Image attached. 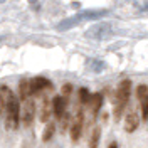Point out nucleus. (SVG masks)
Masks as SVG:
<instances>
[{"instance_id": "nucleus-23", "label": "nucleus", "mask_w": 148, "mask_h": 148, "mask_svg": "<svg viewBox=\"0 0 148 148\" xmlns=\"http://www.w3.org/2000/svg\"><path fill=\"white\" fill-rule=\"evenodd\" d=\"M143 9L148 10V0H145V3H143Z\"/></svg>"}, {"instance_id": "nucleus-21", "label": "nucleus", "mask_w": 148, "mask_h": 148, "mask_svg": "<svg viewBox=\"0 0 148 148\" xmlns=\"http://www.w3.org/2000/svg\"><path fill=\"white\" fill-rule=\"evenodd\" d=\"M71 89H73V86H71V84H64L61 91H62V94H66V96H67V94H71Z\"/></svg>"}, {"instance_id": "nucleus-7", "label": "nucleus", "mask_w": 148, "mask_h": 148, "mask_svg": "<svg viewBox=\"0 0 148 148\" xmlns=\"http://www.w3.org/2000/svg\"><path fill=\"white\" fill-rule=\"evenodd\" d=\"M140 126V116L136 111H130L128 114H126V118H125V131H128V133H133L135 130Z\"/></svg>"}, {"instance_id": "nucleus-12", "label": "nucleus", "mask_w": 148, "mask_h": 148, "mask_svg": "<svg viewBox=\"0 0 148 148\" xmlns=\"http://www.w3.org/2000/svg\"><path fill=\"white\" fill-rule=\"evenodd\" d=\"M32 92V88H30V81L29 79H22L18 83V94H20V99L25 101L29 99V94Z\"/></svg>"}, {"instance_id": "nucleus-24", "label": "nucleus", "mask_w": 148, "mask_h": 148, "mask_svg": "<svg viewBox=\"0 0 148 148\" xmlns=\"http://www.w3.org/2000/svg\"><path fill=\"white\" fill-rule=\"evenodd\" d=\"M36 2H37V0H30V3H36Z\"/></svg>"}, {"instance_id": "nucleus-20", "label": "nucleus", "mask_w": 148, "mask_h": 148, "mask_svg": "<svg viewBox=\"0 0 148 148\" xmlns=\"http://www.w3.org/2000/svg\"><path fill=\"white\" fill-rule=\"evenodd\" d=\"M141 114L145 120H148V94L141 99Z\"/></svg>"}, {"instance_id": "nucleus-10", "label": "nucleus", "mask_w": 148, "mask_h": 148, "mask_svg": "<svg viewBox=\"0 0 148 148\" xmlns=\"http://www.w3.org/2000/svg\"><path fill=\"white\" fill-rule=\"evenodd\" d=\"M88 106H89L91 114L96 116L98 111L101 110V106H103V94L101 92H94V94H91V99H89V103H88Z\"/></svg>"}, {"instance_id": "nucleus-9", "label": "nucleus", "mask_w": 148, "mask_h": 148, "mask_svg": "<svg viewBox=\"0 0 148 148\" xmlns=\"http://www.w3.org/2000/svg\"><path fill=\"white\" fill-rule=\"evenodd\" d=\"M30 88H32V92H40L44 91L46 88H52V83L46 79V77H34L32 81H30Z\"/></svg>"}, {"instance_id": "nucleus-25", "label": "nucleus", "mask_w": 148, "mask_h": 148, "mask_svg": "<svg viewBox=\"0 0 148 148\" xmlns=\"http://www.w3.org/2000/svg\"><path fill=\"white\" fill-rule=\"evenodd\" d=\"M3 2H5V0H0V3H3Z\"/></svg>"}, {"instance_id": "nucleus-6", "label": "nucleus", "mask_w": 148, "mask_h": 148, "mask_svg": "<svg viewBox=\"0 0 148 148\" xmlns=\"http://www.w3.org/2000/svg\"><path fill=\"white\" fill-rule=\"evenodd\" d=\"M83 126H84V113L83 110L77 111V114L74 116L73 125H71V140L73 141H77L81 133H83Z\"/></svg>"}, {"instance_id": "nucleus-14", "label": "nucleus", "mask_w": 148, "mask_h": 148, "mask_svg": "<svg viewBox=\"0 0 148 148\" xmlns=\"http://www.w3.org/2000/svg\"><path fill=\"white\" fill-rule=\"evenodd\" d=\"M99 138H101V128L99 126H94V128L91 130V135H89V147L88 148H98V145H99Z\"/></svg>"}, {"instance_id": "nucleus-22", "label": "nucleus", "mask_w": 148, "mask_h": 148, "mask_svg": "<svg viewBox=\"0 0 148 148\" xmlns=\"http://www.w3.org/2000/svg\"><path fill=\"white\" fill-rule=\"evenodd\" d=\"M110 148H118V143H116V141H113V143L110 145Z\"/></svg>"}, {"instance_id": "nucleus-18", "label": "nucleus", "mask_w": 148, "mask_h": 148, "mask_svg": "<svg viewBox=\"0 0 148 148\" xmlns=\"http://www.w3.org/2000/svg\"><path fill=\"white\" fill-rule=\"evenodd\" d=\"M59 118H61V130L66 131V128L71 125V114H69V113H64V114L59 116Z\"/></svg>"}, {"instance_id": "nucleus-8", "label": "nucleus", "mask_w": 148, "mask_h": 148, "mask_svg": "<svg viewBox=\"0 0 148 148\" xmlns=\"http://www.w3.org/2000/svg\"><path fill=\"white\" fill-rule=\"evenodd\" d=\"M51 114H52V104H51V101L47 98H44L40 106H39V121H42V123L49 121Z\"/></svg>"}, {"instance_id": "nucleus-19", "label": "nucleus", "mask_w": 148, "mask_h": 148, "mask_svg": "<svg viewBox=\"0 0 148 148\" xmlns=\"http://www.w3.org/2000/svg\"><path fill=\"white\" fill-rule=\"evenodd\" d=\"M147 94H148V86H145V84H140L138 88H136V96H138V99L141 101Z\"/></svg>"}, {"instance_id": "nucleus-4", "label": "nucleus", "mask_w": 148, "mask_h": 148, "mask_svg": "<svg viewBox=\"0 0 148 148\" xmlns=\"http://www.w3.org/2000/svg\"><path fill=\"white\" fill-rule=\"evenodd\" d=\"M36 118V101L34 99H25L22 103V110H20V121L24 126H30Z\"/></svg>"}, {"instance_id": "nucleus-2", "label": "nucleus", "mask_w": 148, "mask_h": 148, "mask_svg": "<svg viewBox=\"0 0 148 148\" xmlns=\"http://www.w3.org/2000/svg\"><path fill=\"white\" fill-rule=\"evenodd\" d=\"M130 94H131V81L130 79H125L121 81L120 86H118V91H116V98H114V118L120 120L123 111L128 104V99H130Z\"/></svg>"}, {"instance_id": "nucleus-5", "label": "nucleus", "mask_w": 148, "mask_h": 148, "mask_svg": "<svg viewBox=\"0 0 148 148\" xmlns=\"http://www.w3.org/2000/svg\"><path fill=\"white\" fill-rule=\"evenodd\" d=\"M113 34V27H111V24H96V25H92L88 32H86V37L88 39H106V37H110Z\"/></svg>"}, {"instance_id": "nucleus-26", "label": "nucleus", "mask_w": 148, "mask_h": 148, "mask_svg": "<svg viewBox=\"0 0 148 148\" xmlns=\"http://www.w3.org/2000/svg\"><path fill=\"white\" fill-rule=\"evenodd\" d=\"M0 111H2V108H0Z\"/></svg>"}, {"instance_id": "nucleus-3", "label": "nucleus", "mask_w": 148, "mask_h": 148, "mask_svg": "<svg viewBox=\"0 0 148 148\" xmlns=\"http://www.w3.org/2000/svg\"><path fill=\"white\" fill-rule=\"evenodd\" d=\"M18 120H20V106H18L15 96L12 98V101L7 106V118H5V125L9 130H15L18 126Z\"/></svg>"}, {"instance_id": "nucleus-15", "label": "nucleus", "mask_w": 148, "mask_h": 148, "mask_svg": "<svg viewBox=\"0 0 148 148\" xmlns=\"http://www.w3.org/2000/svg\"><path fill=\"white\" fill-rule=\"evenodd\" d=\"M89 67H91L94 73H101V71H104L106 64L103 62L101 59H92V61H89Z\"/></svg>"}, {"instance_id": "nucleus-1", "label": "nucleus", "mask_w": 148, "mask_h": 148, "mask_svg": "<svg viewBox=\"0 0 148 148\" xmlns=\"http://www.w3.org/2000/svg\"><path fill=\"white\" fill-rule=\"evenodd\" d=\"M108 15V10H83L79 14H76L73 17L64 18L62 22L57 24V30L62 32V30H69V29L76 27L79 22H89V20H99V18L106 17Z\"/></svg>"}, {"instance_id": "nucleus-17", "label": "nucleus", "mask_w": 148, "mask_h": 148, "mask_svg": "<svg viewBox=\"0 0 148 148\" xmlns=\"http://www.w3.org/2000/svg\"><path fill=\"white\" fill-rule=\"evenodd\" d=\"M89 99H91L89 91H88L86 88H81V89H79V103H81V104H88Z\"/></svg>"}, {"instance_id": "nucleus-13", "label": "nucleus", "mask_w": 148, "mask_h": 148, "mask_svg": "<svg viewBox=\"0 0 148 148\" xmlns=\"http://www.w3.org/2000/svg\"><path fill=\"white\" fill-rule=\"evenodd\" d=\"M12 98H14L12 91H10L7 86H2L0 88V108H7L9 103L12 101Z\"/></svg>"}, {"instance_id": "nucleus-16", "label": "nucleus", "mask_w": 148, "mask_h": 148, "mask_svg": "<svg viewBox=\"0 0 148 148\" xmlns=\"http://www.w3.org/2000/svg\"><path fill=\"white\" fill-rule=\"evenodd\" d=\"M54 131H56V125H54V123H49V125L46 126V130H44V135H42V140H44V141H49V140L52 138Z\"/></svg>"}, {"instance_id": "nucleus-11", "label": "nucleus", "mask_w": 148, "mask_h": 148, "mask_svg": "<svg viewBox=\"0 0 148 148\" xmlns=\"http://www.w3.org/2000/svg\"><path fill=\"white\" fill-rule=\"evenodd\" d=\"M66 111V101L62 96H56L54 99H52V113H54L56 116L59 118V116H62Z\"/></svg>"}, {"instance_id": "nucleus-27", "label": "nucleus", "mask_w": 148, "mask_h": 148, "mask_svg": "<svg viewBox=\"0 0 148 148\" xmlns=\"http://www.w3.org/2000/svg\"><path fill=\"white\" fill-rule=\"evenodd\" d=\"M147 121H148V120H147Z\"/></svg>"}]
</instances>
